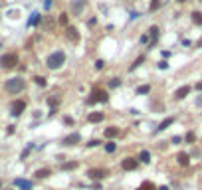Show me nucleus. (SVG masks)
I'll return each mask as SVG.
<instances>
[{
	"instance_id": "1",
	"label": "nucleus",
	"mask_w": 202,
	"mask_h": 190,
	"mask_svg": "<svg viewBox=\"0 0 202 190\" xmlns=\"http://www.w3.org/2000/svg\"><path fill=\"white\" fill-rule=\"evenodd\" d=\"M4 89H6V93H10V95H18L26 89V79L20 77V75L10 77V79H6V83H4Z\"/></svg>"
},
{
	"instance_id": "2",
	"label": "nucleus",
	"mask_w": 202,
	"mask_h": 190,
	"mask_svg": "<svg viewBox=\"0 0 202 190\" xmlns=\"http://www.w3.org/2000/svg\"><path fill=\"white\" fill-rule=\"evenodd\" d=\"M63 63H65V53H63L62 50L52 52L50 56L46 58V67H48V69H54V72H56V69H59Z\"/></svg>"
},
{
	"instance_id": "3",
	"label": "nucleus",
	"mask_w": 202,
	"mask_h": 190,
	"mask_svg": "<svg viewBox=\"0 0 202 190\" xmlns=\"http://www.w3.org/2000/svg\"><path fill=\"white\" fill-rule=\"evenodd\" d=\"M16 63H18V53L16 52H8L0 58V67L2 69H12L16 67Z\"/></svg>"
},
{
	"instance_id": "4",
	"label": "nucleus",
	"mask_w": 202,
	"mask_h": 190,
	"mask_svg": "<svg viewBox=\"0 0 202 190\" xmlns=\"http://www.w3.org/2000/svg\"><path fill=\"white\" fill-rule=\"evenodd\" d=\"M107 101H109V93L105 89H93L91 95L87 97V103H89V105H93V103H107Z\"/></svg>"
},
{
	"instance_id": "5",
	"label": "nucleus",
	"mask_w": 202,
	"mask_h": 190,
	"mask_svg": "<svg viewBox=\"0 0 202 190\" xmlns=\"http://www.w3.org/2000/svg\"><path fill=\"white\" fill-rule=\"evenodd\" d=\"M87 176H89L91 180H103V178L109 176V170L107 168H89V170H87Z\"/></svg>"
},
{
	"instance_id": "6",
	"label": "nucleus",
	"mask_w": 202,
	"mask_h": 190,
	"mask_svg": "<svg viewBox=\"0 0 202 190\" xmlns=\"http://www.w3.org/2000/svg\"><path fill=\"white\" fill-rule=\"evenodd\" d=\"M78 143H81V133H69L68 137H63V141H62L63 146H73Z\"/></svg>"
},
{
	"instance_id": "7",
	"label": "nucleus",
	"mask_w": 202,
	"mask_h": 190,
	"mask_svg": "<svg viewBox=\"0 0 202 190\" xmlns=\"http://www.w3.org/2000/svg\"><path fill=\"white\" fill-rule=\"evenodd\" d=\"M63 34H65V38H68L72 44H78V42H79V32L75 30L73 26H65V32H63Z\"/></svg>"
},
{
	"instance_id": "8",
	"label": "nucleus",
	"mask_w": 202,
	"mask_h": 190,
	"mask_svg": "<svg viewBox=\"0 0 202 190\" xmlns=\"http://www.w3.org/2000/svg\"><path fill=\"white\" fill-rule=\"evenodd\" d=\"M85 6H87V0H72V14L79 16L85 10Z\"/></svg>"
},
{
	"instance_id": "9",
	"label": "nucleus",
	"mask_w": 202,
	"mask_h": 190,
	"mask_svg": "<svg viewBox=\"0 0 202 190\" xmlns=\"http://www.w3.org/2000/svg\"><path fill=\"white\" fill-rule=\"evenodd\" d=\"M137 166H139V160L133 159V156H127V159H123V162H121L123 170H137Z\"/></svg>"
},
{
	"instance_id": "10",
	"label": "nucleus",
	"mask_w": 202,
	"mask_h": 190,
	"mask_svg": "<svg viewBox=\"0 0 202 190\" xmlns=\"http://www.w3.org/2000/svg\"><path fill=\"white\" fill-rule=\"evenodd\" d=\"M24 109H26V101L18 99V101L12 103V115H14V117H20L22 113H24Z\"/></svg>"
},
{
	"instance_id": "11",
	"label": "nucleus",
	"mask_w": 202,
	"mask_h": 190,
	"mask_svg": "<svg viewBox=\"0 0 202 190\" xmlns=\"http://www.w3.org/2000/svg\"><path fill=\"white\" fill-rule=\"evenodd\" d=\"M188 93H190V85H182V87H178L176 91H174V99L181 101V99H184Z\"/></svg>"
},
{
	"instance_id": "12",
	"label": "nucleus",
	"mask_w": 202,
	"mask_h": 190,
	"mask_svg": "<svg viewBox=\"0 0 202 190\" xmlns=\"http://www.w3.org/2000/svg\"><path fill=\"white\" fill-rule=\"evenodd\" d=\"M14 186L20 188V190H32V182H30V180H24V178H16V180H14Z\"/></svg>"
},
{
	"instance_id": "13",
	"label": "nucleus",
	"mask_w": 202,
	"mask_h": 190,
	"mask_svg": "<svg viewBox=\"0 0 202 190\" xmlns=\"http://www.w3.org/2000/svg\"><path fill=\"white\" fill-rule=\"evenodd\" d=\"M34 176H36V178H40V180H42V178H48V176H52V168H50V166L38 168V170L34 172Z\"/></svg>"
},
{
	"instance_id": "14",
	"label": "nucleus",
	"mask_w": 202,
	"mask_h": 190,
	"mask_svg": "<svg viewBox=\"0 0 202 190\" xmlns=\"http://www.w3.org/2000/svg\"><path fill=\"white\" fill-rule=\"evenodd\" d=\"M103 119H105V115H103L101 111H93V113L87 115V121H89V123H101Z\"/></svg>"
},
{
	"instance_id": "15",
	"label": "nucleus",
	"mask_w": 202,
	"mask_h": 190,
	"mask_svg": "<svg viewBox=\"0 0 202 190\" xmlns=\"http://www.w3.org/2000/svg\"><path fill=\"white\" fill-rule=\"evenodd\" d=\"M117 135H119V127H115V125H111V127L105 129V137L107 139H115Z\"/></svg>"
},
{
	"instance_id": "16",
	"label": "nucleus",
	"mask_w": 202,
	"mask_h": 190,
	"mask_svg": "<svg viewBox=\"0 0 202 190\" xmlns=\"http://www.w3.org/2000/svg\"><path fill=\"white\" fill-rule=\"evenodd\" d=\"M176 160H178V165H181V166H188L190 165V156L186 153H181V155L176 156Z\"/></svg>"
},
{
	"instance_id": "17",
	"label": "nucleus",
	"mask_w": 202,
	"mask_h": 190,
	"mask_svg": "<svg viewBox=\"0 0 202 190\" xmlns=\"http://www.w3.org/2000/svg\"><path fill=\"white\" fill-rule=\"evenodd\" d=\"M172 123H174V119H172V117H167L165 121H162V123L159 125V127H157V133H159V131H165V129H168Z\"/></svg>"
},
{
	"instance_id": "18",
	"label": "nucleus",
	"mask_w": 202,
	"mask_h": 190,
	"mask_svg": "<svg viewBox=\"0 0 202 190\" xmlns=\"http://www.w3.org/2000/svg\"><path fill=\"white\" fill-rule=\"evenodd\" d=\"M159 26H151L149 28V36L153 38V42H151V46H155V42H157V36H159Z\"/></svg>"
},
{
	"instance_id": "19",
	"label": "nucleus",
	"mask_w": 202,
	"mask_h": 190,
	"mask_svg": "<svg viewBox=\"0 0 202 190\" xmlns=\"http://www.w3.org/2000/svg\"><path fill=\"white\" fill-rule=\"evenodd\" d=\"M137 160L145 162V165H149V162H151V153H149V151H141V155H139Z\"/></svg>"
},
{
	"instance_id": "20",
	"label": "nucleus",
	"mask_w": 202,
	"mask_h": 190,
	"mask_svg": "<svg viewBox=\"0 0 202 190\" xmlns=\"http://www.w3.org/2000/svg\"><path fill=\"white\" fill-rule=\"evenodd\" d=\"M145 62V56H139L137 59H135V62L133 63H131V67H129V72H135V69H137L139 66H141V63H143Z\"/></svg>"
},
{
	"instance_id": "21",
	"label": "nucleus",
	"mask_w": 202,
	"mask_h": 190,
	"mask_svg": "<svg viewBox=\"0 0 202 190\" xmlns=\"http://www.w3.org/2000/svg\"><path fill=\"white\" fill-rule=\"evenodd\" d=\"M79 162H75V160H69V162H63L62 165V170H73V168H78Z\"/></svg>"
},
{
	"instance_id": "22",
	"label": "nucleus",
	"mask_w": 202,
	"mask_h": 190,
	"mask_svg": "<svg viewBox=\"0 0 202 190\" xmlns=\"http://www.w3.org/2000/svg\"><path fill=\"white\" fill-rule=\"evenodd\" d=\"M137 190H157V186L153 182H149V180H145L143 184H141V186L137 188Z\"/></svg>"
},
{
	"instance_id": "23",
	"label": "nucleus",
	"mask_w": 202,
	"mask_h": 190,
	"mask_svg": "<svg viewBox=\"0 0 202 190\" xmlns=\"http://www.w3.org/2000/svg\"><path fill=\"white\" fill-rule=\"evenodd\" d=\"M34 81H36V85H38V87H46V85H48L46 77H42V75H36V77H34Z\"/></svg>"
},
{
	"instance_id": "24",
	"label": "nucleus",
	"mask_w": 202,
	"mask_h": 190,
	"mask_svg": "<svg viewBox=\"0 0 202 190\" xmlns=\"http://www.w3.org/2000/svg\"><path fill=\"white\" fill-rule=\"evenodd\" d=\"M151 91V85H141V87H137V95H147Z\"/></svg>"
},
{
	"instance_id": "25",
	"label": "nucleus",
	"mask_w": 202,
	"mask_h": 190,
	"mask_svg": "<svg viewBox=\"0 0 202 190\" xmlns=\"http://www.w3.org/2000/svg\"><path fill=\"white\" fill-rule=\"evenodd\" d=\"M159 8H161V0H151V4H149L151 12H155V10H159Z\"/></svg>"
},
{
	"instance_id": "26",
	"label": "nucleus",
	"mask_w": 202,
	"mask_h": 190,
	"mask_svg": "<svg viewBox=\"0 0 202 190\" xmlns=\"http://www.w3.org/2000/svg\"><path fill=\"white\" fill-rule=\"evenodd\" d=\"M192 22L194 24H202V12H192Z\"/></svg>"
},
{
	"instance_id": "27",
	"label": "nucleus",
	"mask_w": 202,
	"mask_h": 190,
	"mask_svg": "<svg viewBox=\"0 0 202 190\" xmlns=\"http://www.w3.org/2000/svg\"><path fill=\"white\" fill-rule=\"evenodd\" d=\"M59 99H62L59 95H54V97H50V99H48V103H50L52 107H58V105H59Z\"/></svg>"
},
{
	"instance_id": "28",
	"label": "nucleus",
	"mask_w": 202,
	"mask_h": 190,
	"mask_svg": "<svg viewBox=\"0 0 202 190\" xmlns=\"http://www.w3.org/2000/svg\"><path fill=\"white\" fill-rule=\"evenodd\" d=\"M38 24H40V14H34V16H32V18H30L28 26H38Z\"/></svg>"
},
{
	"instance_id": "29",
	"label": "nucleus",
	"mask_w": 202,
	"mask_h": 190,
	"mask_svg": "<svg viewBox=\"0 0 202 190\" xmlns=\"http://www.w3.org/2000/svg\"><path fill=\"white\" fill-rule=\"evenodd\" d=\"M99 145H101V141H99V139H91L85 146H87V149H93V146H99Z\"/></svg>"
},
{
	"instance_id": "30",
	"label": "nucleus",
	"mask_w": 202,
	"mask_h": 190,
	"mask_svg": "<svg viewBox=\"0 0 202 190\" xmlns=\"http://www.w3.org/2000/svg\"><path fill=\"white\" fill-rule=\"evenodd\" d=\"M105 151H107V153H115V151H117V145L111 141V143H107V145H105Z\"/></svg>"
},
{
	"instance_id": "31",
	"label": "nucleus",
	"mask_w": 202,
	"mask_h": 190,
	"mask_svg": "<svg viewBox=\"0 0 202 190\" xmlns=\"http://www.w3.org/2000/svg\"><path fill=\"white\" fill-rule=\"evenodd\" d=\"M30 151H32V145H28L24 151H22V155H20V159L24 160V159H28V155H30Z\"/></svg>"
},
{
	"instance_id": "32",
	"label": "nucleus",
	"mask_w": 202,
	"mask_h": 190,
	"mask_svg": "<svg viewBox=\"0 0 202 190\" xmlns=\"http://www.w3.org/2000/svg\"><path fill=\"white\" fill-rule=\"evenodd\" d=\"M109 85H111V89H115V87H119V85H121V79H119V77H113L111 81H109Z\"/></svg>"
},
{
	"instance_id": "33",
	"label": "nucleus",
	"mask_w": 202,
	"mask_h": 190,
	"mask_svg": "<svg viewBox=\"0 0 202 190\" xmlns=\"http://www.w3.org/2000/svg\"><path fill=\"white\" fill-rule=\"evenodd\" d=\"M59 24L68 26V14H65V12H62V14H59Z\"/></svg>"
},
{
	"instance_id": "34",
	"label": "nucleus",
	"mask_w": 202,
	"mask_h": 190,
	"mask_svg": "<svg viewBox=\"0 0 202 190\" xmlns=\"http://www.w3.org/2000/svg\"><path fill=\"white\" fill-rule=\"evenodd\" d=\"M105 67V62H103V59H97L95 62V69H103Z\"/></svg>"
},
{
	"instance_id": "35",
	"label": "nucleus",
	"mask_w": 202,
	"mask_h": 190,
	"mask_svg": "<svg viewBox=\"0 0 202 190\" xmlns=\"http://www.w3.org/2000/svg\"><path fill=\"white\" fill-rule=\"evenodd\" d=\"M63 123H65V125H73V119L69 117V115H65V117H63Z\"/></svg>"
},
{
	"instance_id": "36",
	"label": "nucleus",
	"mask_w": 202,
	"mask_h": 190,
	"mask_svg": "<svg viewBox=\"0 0 202 190\" xmlns=\"http://www.w3.org/2000/svg\"><path fill=\"white\" fill-rule=\"evenodd\" d=\"M194 139H196L194 133H188V135H186V143H194Z\"/></svg>"
},
{
	"instance_id": "37",
	"label": "nucleus",
	"mask_w": 202,
	"mask_h": 190,
	"mask_svg": "<svg viewBox=\"0 0 202 190\" xmlns=\"http://www.w3.org/2000/svg\"><path fill=\"white\" fill-rule=\"evenodd\" d=\"M95 24H97V18H91V20H89V22H87V26H89V28H93V26H95Z\"/></svg>"
},
{
	"instance_id": "38",
	"label": "nucleus",
	"mask_w": 202,
	"mask_h": 190,
	"mask_svg": "<svg viewBox=\"0 0 202 190\" xmlns=\"http://www.w3.org/2000/svg\"><path fill=\"white\" fill-rule=\"evenodd\" d=\"M159 67H161V69H167L168 63H167V62H159Z\"/></svg>"
},
{
	"instance_id": "39",
	"label": "nucleus",
	"mask_w": 202,
	"mask_h": 190,
	"mask_svg": "<svg viewBox=\"0 0 202 190\" xmlns=\"http://www.w3.org/2000/svg\"><path fill=\"white\" fill-rule=\"evenodd\" d=\"M91 188H93V190H101V184L99 182H93V186H91Z\"/></svg>"
},
{
	"instance_id": "40",
	"label": "nucleus",
	"mask_w": 202,
	"mask_h": 190,
	"mask_svg": "<svg viewBox=\"0 0 202 190\" xmlns=\"http://www.w3.org/2000/svg\"><path fill=\"white\" fill-rule=\"evenodd\" d=\"M149 42V36H141V44H147Z\"/></svg>"
},
{
	"instance_id": "41",
	"label": "nucleus",
	"mask_w": 202,
	"mask_h": 190,
	"mask_svg": "<svg viewBox=\"0 0 202 190\" xmlns=\"http://www.w3.org/2000/svg\"><path fill=\"white\" fill-rule=\"evenodd\" d=\"M6 133H8V135H12V133H14V125H10V127L6 129Z\"/></svg>"
},
{
	"instance_id": "42",
	"label": "nucleus",
	"mask_w": 202,
	"mask_h": 190,
	"mask_svg": "<svg viewBox=\"0 0 202 190\" xmlns=\"http://www.w3.org/2000/svg\"><path fill=\"white\" fill-rule=\"evenodd\" d=\"M196 107H202V95L198 97V99H196Z\"/></svg>"
},
{
	"instance_id": "43",
	"label": "nucleus",
	"mask_w": 202,
	"mask_h": 190,
	"mask_svg": "<svg viewBox=\"0 0 202 190\" xmlns=\"http://www.w3.org/2000/svg\"><path fill=\"white\" fill-rule=\"evenodd\" d=\"M44 6H46V8H52V0H46V2H44Z\"/></svg>"
},
{
	"instance_id": "44",
	"label": "nucleus",
	"mask_w": 202,
	"mask_h": 190,
	"mask_svg": "<svg viewBox=\"0 0 202 190\" xmlns=\"http://www.w3.org/2000/svg\"><path fill=\"white\" fill-rule=\"evenodd\" d=\"M196 89H198V91H202V81H200V83H196Z\"/></svg>"
},
{
	"instance_id": "45",
	"label": "nucleus",
	"mask_w": 202,
	"mask_h": 190,
	"mask_svg": "<svg viewBox=\"0 0 202 190\" xmlns=\"http://www.w3.org/2000/svg\"><path fill=\"white\" fill-rule=\"evenodd\" d=\"M159 190H171V188H168V186H161Z\"/></svg>"
},
{
	"instance_id": "46",
	"label": "nucleus",
	"mask_w": 202,
	"mask_h": 190,
	"mask_svg": "<svg viewBox=\"0 0 202 190\" xmlns=\"http://www.w3.org/2000/svg\"><path fill=\"white\" fill-rule=\"evenodd\" d=\"M198 46H200V48H202V38H200V42H198Z\"/></svg>"
},
{
	"instance_id": "47",
	"label": "nucleus",
	"mask_w": 202,
	"mask_h": 190,
	"mask_svg": "<svg viewBox=\"0 0 202 190\" xmlns=\"http://www.w3.org/2000/svg\"><path fill=\"white\" fill-rule=\"evenodd\" d=\"M178 2H186V0H178Z\"/></svg>"
},
{
	"instance_id": "48",
	"label": "nucleus",
	"mask_w": 202,
	"mask_h": 190,
	"mask_svg": "<svg viewBox=\"0 0 202 190\" xmlns=\"http://www.w3.org/2000/svg\"><path fill=\"white\" fill-rule=\"evenodd\" d=\"M0 188H2V180H0Z\"/></svg>"
}]
</instances>
